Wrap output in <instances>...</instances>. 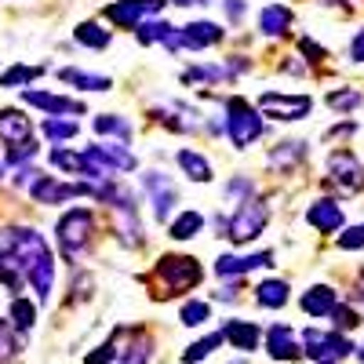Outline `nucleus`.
<instances>
[{
  "mask_svg": "<svg viewBox=\"0 0 364 364\" xmlns=\"http://www.w3.org/2000/svg\"><path fill=\"white\" fill-rule=\"evenodd\" d=\"M4 252L15 255V262L22 266V277L33 284V291H37L41 302H48L51 284H55V255L48 248V240L37 230L18 226V230H8L4 233Z\"/></svg>",
  "mask_w": 364,
  "mask_h": 364,
  "instance_id": "nucleus-1",
  "label": "nucleus"
},
{
  "mask_svg": "<svg viewBox=\"0 0 364 364\" xmlns=\"http://www.w3.org/2000/svg\"><path fill=\"white\" fill-rule=\"evenodd\" d=\"M262 132H266L262 113H255L245 99H230V106H226V135H230V142L237 149H248L255 139H262Z\"/></svg>",
  "mask_w": 364,
  "mask_h": 364,
  "instance_id": "nucleus-2",
  "label": "nucleus"
},
{
  "mask_svg": "<svg viewBox=\"0 0 364 364\" xmlns=\"http://www.w3.org/2000/svg\"><path fill=\"white\" fill-rule=\"evenodd\" d=\"M357 346L343 336V331H321V328H306L302 331V353L317 364H336L343 357H350Z\"/></svg>",
  "mask_w": 364,
  "mask_h": 364,
  "instance_id": "nucleus-3",
  "label": "nucleus"
},
{
  "mask_svg": "<svg viewBox=\"0 0 364 364\" xmlns=\"http://www.w3.org/2000/svg\"><path fill=\"white\" fill-rule=\"evenodd\" d=\"M91 226H95V219H91V211H87V208H70L66 215L58 219L55 233H58V248H63L66 259H77L80 248H87Z\"/></svg>",
  "mask_w": 364,
  "mask_h": 364,
  "instance_id": "nucleus-4",
  "label": "nucleus"
},
{
  "mask_svg": "<svg viewBox=\"0 0 364 364\" xmlns=\"http://www.w3.org/2000/svg\"><path fill=\"white\" fill-rule=\"evenodd\" d=\"M266 223H269V208L259 204V200H245V204L233 211V219L226 223V233L223 237H230L233 245H248V240H255L266 230Z\"/></svg>",
  "mask_w": 364,
  "mask_h": 364,
  "instance_id": "nucleus-5",
  "label": "nucleus"
},
{
  "mask_svg": "<svg viewBox=\"0 0 364 364\" xmlns=\"http://www.w3.org/2000/svg\"><path fill=\"white\" fill-rule=\"evenodd\" d=\"M310 109H314L310 95H281V91L259 95V113H266L273 120H302V117H310Z\"/></svg>",
  "mask_w": 364,
  "mask_h": 364,
  "instance_id": "nucleus-6",
  "label": "nucleus"
},
{
  "mask_svg": "<svg viewBox=\"0 0 364 364\" xmlns=\"http://www.w3.org/2000/svg\"><path fill=\"white\" fill-rule=\"evenodd\" d=\"M157 273L168 281L171 291H190V288L200 284V266L190 255H164L161 266H157Z\"/></svg>",
  "mask_w": 364,
  "mask_h": 364,
  "instance_id": "nucleus-7",
  "label": "nucleus"
},
{
  "mask_svg": "<svg viewBox=\"0 0 364 364\" xmlns=\"http://www.w3.org/2000/svg\"><path fill=\"white\" fill-rule=\"evenodd\" d=\"M164 8V0H117V4H106V18L117 22L120 29H135L142 26V18L157 15Z\"/></svg>",
  "mask_w": 364,
  "mask_h": 364,
  "instance_id": "nucleus-8",
  "label": "nucleus"
},
{
  "mask_svg": "<svg viewBox=\"0 0 364 364\" xmlns=\"http://www.w3.org/2000/svg\"><path fill=\"white\" fill-rule=\"evenodd\" d=\"M328 175L339 182L346 193H360L364 190V164L350 154V149H336L328 157Z\"/></svg>",
  "mask_w": 364,
  "mask_h": 364,
  "instance_id": "nucleus-9",
  "label": "nucleus"
},
{
  "mask_svg": "<svg viewBox=\"0 0 364 364\" xmlns=\"http://www.w3.org/2000/svg\"><path fill=\"white\" fill-rule=\"evenodd\" d=\"M142 190H146L149 204H154V215L164 223V219L171 215V204L178 200L175 182H171L168 175H161V171H146V175H142Z\"/></svg>",
  "mask_w": 364,
  "mask_h": 364,
  "instance_id": "nucleus-10",
  "label": "nucleus"
},
{
  "mask_svg": "<svg viewBox=\"0 0 364 364\" xmlns=\"http://www.w3.org/2000/svg\"><path fill=\"white\" fill-rule=\"evenodd\" d=\"M29 193H33L37 204H66V200H73V197L84 193V182H80V186H73V182H58L55 175H41L33 186H29Z\"/></svg>",
  "mask_w": 364,
  "mask_h": 364,
  "instance_id": "nucleus-11",
  "label": "nucleus"
},
{
  "mask_svg": "<svg viewBox=\"0 0 364 364\" xmlns=\"http://www.w3.org/2000/svg\"><path fill=\"white\" fill-rule=\"evenodd\" d=\"M266 353L273 360H299L302 357V346H299L295 331L288 324H269L266 328Z\"/></svg>",
  "mask_w": 364,
  "mask_h": 364,
  "instance_id": "nucleus-12",
  "label": "nucleus"
},
{
  "mask_svg": "<svg viewBox=\"0 0 364 364\" xmlns=\"http://www.w3.org/2000/svg\"><path fill=\"white\" fill-rule=\"evenodd\" d=\"M22 99H26L29 106H37V109L51 113V117H63V113L80 117V113H84V102L66 99V95H51V91H33V87H26V91H22Z\"/></svg>",
  "mask_w": 364,
  "mask_h": 364,
  "instance_id": "nucleus-13",
  "label": "nucleus"
},
{
  "mask_svg": "<svg viewBox=\"0 0 364 364\" xmlns=\"http://www.w3.org/2000/svg\"><path fill=\"white\" fill-rule=\"evenodd\" d=\"M219 41H223V26H215V22H190V26L178 29V44L190 48V51L211 48V44H219Z\"/></svg>",
  "mask_w": 364,
  "mask_h": 364,
  "instance_id": "nucleus-14",
  "label": "nucleus"
},
{
  "mask_svg": "<svg viewBox=\"0 0 364 364\" xmlns=\"http://www.w3.org/2000/svg\"><path fill=\"white\" fill-rule=\"evenodd\" d=\"M29 139H33V124H29V117L18 113V109H0V142L22 146Z\"/></svg>",
  "mask_w": 364,
  "mask_h": 364,
  "instance_id": "nucleus-15",
  "label": "nucleus"
},
{
  "mask_svg": "<svg viewBox=\"0 0 364 364\" xmlns=\"http://www.w3.org/2000/svg\"><path fill=\"white\" fill-rule=\"evenodd\" d=\"M259 266H273V252H255V255H223L215 262V273L219 277H240L248 269H259Z\"/></svg>",
  "mask_w": 364,
  "mask_h": 364,
  "instance_id": "nucleus-16",
  "label": "nucleus"
},
{
  "mask_svg": "<svg viewBox=\"0 0 364 364\" xmlns=\"http://www.w3.org/2000/svg\"><path fill=\"white\" fill-rule=\"evenodd\" d=\"M223 339H230V343H233V350L252 353V350L259 346V339H262V328H259L255 321H226Z\"/></svg>",
  "mask_w": 364,
  "mask_h": 364,
  "instance_id": "nucleus-17",
  "label": "nucleus"
},
{
  "mask_svg": "<svg viewBox=\"0 0 364 364\" xmlns=\"http://www.w3.org/2000/svg\"><path fill=\"white\" fill-rule=\"evenodd\" d=\"M306 223H310L314 230H321V233H336V230L343 226V208H339L336 200H317V204H310V211H306Z\"/></svg>",
  "mask_w": 364,
  "mask_h": 364,
  "instance_id": "nucleus-18",
  "label": "nucleus"
},
{
  "mask_svg": "<svg viewBox=\"0 0 364 364\" xmlns=\"http://www.w3.org/2000/svg\"><path fill=\"white\" fill-rule=\"evenodd\" d=\"M288 26H291V11L284 4H266L259 11V33L262 37H281Z\"/></svg>",
  "mask_w": 364,
  "mask_h": 364,
  "instance_id": "nucleus-19",
  "label": "nucleus"
},
{
  "mask_svg": "<svg viewBox=\"0 0 364 364\" xmlns=\"http://www.w3.org/2000/svg\"><path fill=\"white\" fill-rule=\"evenodd\" d=\"M302 310H306L310 317H328L331 310H336V291L324 288V284H314L306 295H302Z\"/></svg>",
  "mask_w": 364,
  "mask_h": 364,
  "instance_id": "nucleus-20",
  "label": "nucleus"
},
{
  "mask_svg": "<svg viewBox=\"0 0 364 364\" xmlns=\"http://www.w3.org/2000/svg\"><path fill=\"white\" fill-rule=\"evenodd\" d=\"M175 161H178L182 175H186V178H193V182H208V178H211V164H208L200 154H193V149H178V154H175Z\"/></svg>",
  "mask_w": 364,
  "mask_h": 364,
  "instance_id": "nucleus-21",
  "label": "nucleus"
},
{
  "mask_svg": "<svg viewBox=\"0 0 364 364\" xmlns=\"http://www.w3.org/2000/svg\"><path fill=\"white\" fill-rule=\"evenodd\" d=\"M73 41L77 44H84V48H91V51H102V48H109V29H102V26H95V22H80L77 29H73Z\"/></svg>",
  "mask_w": 364,
  "mask_h": 364,
  "instance_id": "nucleus-22",
  "label": "nucleus"
},
{
  "mask_svg": "<svg viewBox=\"0 0 364 364\" xmlns=\"http://www.w3.org/2000/svg\"><path fill=\"white\" fill-rule=\"evenodd\" d=\"M255 302H259V306H266V310H281L284 302H288V284L284 281H262L255 288Z\"/></svg>",
  "mask_w": 364,
  "mask_h": 364,
  "instance_id": "nucleus-23",
  "label": "nucleus"
},
{
  "mask_svg": "<svg viewBox=\"0 0 364 364\" xmlns=\"http://www.w3.org/2000/svg\"><path fill=\"white\" fill-rule=\"evenodd\" d=\"M204 230V215L200 211H182V215H175V223H171V237L175 240H190V237H197Z\"/></svg>",
  "mask_w": 364,
  "mask_h": 364,
  "instance_id": "nucleus-24",
  "label": "nucleus"
},
{
  "mask_svg": "<svg viewBox=\"0 0 364 364\" xmlns=\"http://www.w3.org/2000/svg\"><path fill=\"white\" fill-rule=\"evenodd\" d=\"M226 339H223V331H208L204 339H197L186 353H182V364H197V360H204V357H211L219 346H223Z\"/></svg>",
  "mask_w": 364,
  "mask_h": 364,
  "instance_id": "nucleus-25",
  "label": "nucleus"
},
{
  "mask_svg": "<svg viewBox=\"0 0 364 364\" xmlns=\"http://www.w3.org/2000/svg\"><path fill=\"white\" fill-rule=\"evenodd\" d=\"M66 84H77L80 91H109L113 87V80L109 77H99V73H80V70H63L58 73Z\"/></svg>",
  "mask_w": 364,
  "mask_h": 364,
  "instance_id": "nucleus-26",
  "label": "nucleus"
},
{
  "mask_svg": "<svg viewBox=\"0 0 364 364\" xmlns=\"http://www.w3.org/2000/svg\"><path fill=\"white\" fill-rule=\"evenodd\" d=\"M95 132H99V135H117L120 142L132 139V124H128L124 117H117V113H99V117H95Z\"/></svg>",
  "mask_w": 364,
  "mask_h": 364,
  "instance_id": "nucleus-27",
  "label": "nucleus"
},
{
  "mask_svg": "<svg viewBox=\"0 0 364 364\" xmlns=\"http://www.w3.org/2000/svg\"><path fill=\"white\" fill-rule=\"evenodd\" d=\"M135 37H139V44H164L168 37H175V26H168V22H142V26H135Z\"/></svg>",
  "mask_w": 364,
  "mask_h": 364,
  "instance_id": "nucleus-28",
  "label": "nucleus"
},
{
  "mask_svg": "<svg viewBox=\"0 0 364 364\" xmlns=\"http://www.w3.org/2000/svg\"><path fill=\"white\" fill-rule=\"evenodd\" d=\"M302 154H306V146H302V142H281V146L269 154V164L277 168V171H284V168L299 164V157H302Z\"/></svg>",
  "mask_w": 364,
  "mask_h": 364,
  "instance_id": "nucleus-29",
  "label": "nucleus"
},
{
  "mask_svg": "<svg viewBox=\"0 0 364 364\" xmlns=\"http://www.w3.org/2000/svg\"><path fill=\"white\" fill-rule=\"evenodd\" d=\"M33 324H37V306L29 299H15L11 302V328L15 331H29Z\"/></svg>",
  "mask_w": 364,
  "mask_h": 364,
  "instance_id": "nucleus-30",
  "label": "nucleus"
},
{
  "mask_svg": "<svg viewBox=\"0 0 364 364\" xmlns=\"http://www.w3.org/2000/svg\"><path fill=\"white\" fill-rule=\"evenodd\" d=\"M0 281H4L11 291H18L22 288V266L15 262V255L11 252H4L0 248Z\"/></svg>",
  "mask_w": 364,
  "mask_h": 364,
  "instance_id": "nucleus-31",
  "label": "nucleus"
},
{
  "mask_svg": "<svg viewBox=\"0 0 364 364\" xmlns=\"http://www.w3.org/2000/svg\"><path fill=\"white\" fill-rule=\"evenodd\" d=\"M208 317H211V306H208L204 299H193V302H186V306H182V314H178V321L186 324V328H200Z\"/></svg>",
  "mask_w": 364,
  "mask_h": 364,
  "instance_id": "nucleus-32",
  "label": "nucleus"
},
{
  "mask_svg": "<svg viewBox=\"0 0 364 364\" xmlns=\"http://www.w3.org/2000/svg\"><path fill=\"white\" fill-rule=\"evenodd\" d=\"M149 339H135L132 346L124 350H117V364H149Z\"/></svg>",
  "mask_w": 364,
  "mask_h": 364,
  "instance_id": "nucleus-33",
  "label": "nucleus"
},
{
  "mask_svg": "<svg viewBox=\"0 0 364 364\" xmlns=\"http://www.w3.org/2000/svg\"><path fill=\"white\" fill-rule=\"evenodd\" d=\"M44 73V66H11L4 77H0V87H18V84H29Z\"/></svg>",
  "mask_w": 364,
  "mask_h": 364,
  "instance_id": "nucleus-34",
  "label": "nucleus"
},
{
  "mask_svg": "<svg viewBox=\"0 0 364 364\" xmlns=\"http://www.w3.org/2000/svg\"><path fill=\"white\" fill-rule=\"evenodd\" d=\"M331 109H343V113H350V109H357L360 106V91H350V87H343V91H328V99H324Z\"/></svg>",
  "mask_w": 364,
  "mask_h": 364,
  "instance_id": "nucleus-35",
  "label": "nucleus"
},
{
  "mask_svg": "<svg viewBox=\"0 0 364 364\" xmlns=\"http://www.w3.org/2000/svg\"><path fill=\"white\" fill-rule=\"evenodd\" d=\"M44 135H48L51 142H63V139H73V135H77V124H73V120L48 117V120H44Z\"/></svg>",
  "mask_w": 364,
  "mask_h": 364,
  "instance_id": "nucleus-36",
  "label": "nucleus"
},
{
  "mask_svg": "<svg viewBox=\"0 0 364 364\" xmlns=\"http://www.w3.org/2000/svg\"><path fill=\"white\" fill-rule=\"evenodd\" d=\"M18 353V339H15V328L8 321H0V360H11Z\"/></svg>",
  "mask_w": 364,
  "mask_h": 364,
  "instance_id": "nucleus-37",
  "label": "nucleus"
},
{
  "mask_svg": "<svg viewBox=\"0 0 364 364\" xmlns=\"http://www.w3.org/2000/svg\"><path fill=\"white\" fill-rule=\"evenodd\" d=\"M252 190H255L252 178H230V182H226V197L237 200V204H245V197H248Z\"/></svg>",
  "mask_w": 364,
  "mask_h": 364,
  "instance_id": "nucleus-38",
  "label": "nucleus"
},
{
  "mask_svg": "<svg viewBox=\"0 0 364 364\" xmlns=\"http://www.w3.org/2000/svg\"><path fill=\"white\" fill-rule=\"evenodd\" d=\"M328 317H336V328H339V331H346V328H357V324H360L357 310H350V306H339V302H336V310H331Z\"/></svg>",
  "mask_w": 364,
  "mask_h": 364,
  "instance_id": "nucleus-39",
  "label": "nucleus"
},
{
  "mask_svg": "<svg viewBox=\"0 0 364 364\" xmlns=\"http://www.w3.org/2000/svg\"><path fill=\"white\" fill-rule=\"evenodd\" d=\"M37 157V142L29 139L22 146H11V154H8V164H26V161H33Z\"/></svg>",
  "mask_w": 364,
  "mask_h": 364,
  "instance_id": "nucleus-40",
  "label": "nucleus"
},
{
  "mask_svg": "<svg viewBox=\"0 0 364 364\" xmlns=\"http://www.w3.org/2000/svg\"><path fill=\"white\" fill-rule=\"evenodd\" d=\"M339 248H346V252H357V248H364V223H360V226H350V230L339 237Z\"/></svg>",
  "mask_w": 364,
  "mask_h": 364,
  "instance_id": "nucleus-41",
  "label": "nucleus"
},
{
  "mask_svg": "<svg viewBox=\"0 0 364 364\" xmlns=\"http://www.w3.org/2000/svg\"><path fill=\"white\" fill-rule=\"evenodd\" d=\"M113 357H117V339H109V343H102V346H99L95 353H91V357H87V364H109Z\"/></svg>",
  "mask_w": 364,
  "mask_h": 364,
  "instance_id": "nucleus-42",
  "label": "nucleus"
},
{
  "mask_svg": "<svg viewBox=\"0 0 364 364\" xmlns=\"http://www.w3.org/2000/svg\"><path fill=\"white\" fill-rule=\"evenodd\" d=\"M299 51H302V55H306V58H310V63H321V58H324V48H317L314 41H299Z\"/></svg>",
  "mask_w": 364,
  "mask_h": 364,
  "instance_id": "nucleus-43",
  "label": "nucleus"
},
{
  "mask_svg": "<svg viewBox=\"0 0 364 364\" xmlns=\"http://www.w3.org/2000/svg\"><path fill=\"white\" fill-rule=\"evenodd\" d=\"M226 15L233 22H240V18H245V0H226Z\"/></svg>",
  "mask_w": 364,
  "mask_h": 364,
  "instance_id": "nucleus-44",
  "label": "nucleus"
},
{
  "mask_svg": "<svg viewBox=\"0 0 364 364\" xmlns=\"http://www.w3.org/2000/svg\"><path fill=\"white\" fill-rule=\"evenodd\" d=\"M350 55H353V63H364V29L353 37V44H350Z\"/></svg>",
  "mask_w": 364,
  "mask_h": 364,
  "instance_id": "nucleus-45",
  "label": "nucleus"
},
{
  "mask_svg": "<svg viewBox=\"0 0 364 364\" xmlns=\"http://www.w3.org/2000/svg\"><path fill=\"white\" fill-rule=\"evenodd\" d=\"M353 299H357V302H364V273H360L357 284H353Z\"/></svg>",
  "mask_w": 364,
  "mask_h": 364,
  "instance_id": "nucleus-46",
  "label": "nucleus"
},
{
  "mask_svg": "<svg viewBox=\"0 0 364 364\" xmlns=\"http://www.w3.org/2000/svg\"><path fill=\"white\" fill-rule=\"evenodd\" d=\"M171 4H178V8H190V4H208V0H171Z\"/></svg>",
  "mask_w": 364,
  "mask_h": 364,
  "instance_id": "nucleus-47",
  "label": "nucleus"
},
{
  "mask_svg": "<svg viewBox=\"0 0 364 364\" xmlns=\"http://www.w3.org/2000/svg\"><path fill=\"white\" fill-rule=\"evenodd\" d=\"M353 353H357V360H360V364H364V346H357V350H353Z\"/></svg>",
  "mask_w": 364,
  "mask_h": 364,
  "instance_id": "nucleus-48",
  "label": "nucleus"
},
{
  "mask_svg": "<svg viewBox=\"0 0 364 364\" xmlns=\"http://www.w3.org/2000/svg\"><path fill=\"white\" fill-rule=\"evenodd\" d=\"M230 364H245V360H230Z\"/></svg>",
  "mask_w": 364,
  "mask_h": 364,
  "instance_id": "nucleus-49",
  "label": "nucleus"
},
{
  "mask_svg": "<svg viewBox=\"0 0 364 364\" xmlns=\"http://www.w3.org/2000/svg\"><path fill=\"white\" fill-rule=\"evenodd\" d=\"M0 175H4V171H0Z\"/></svg>",
  "mask_w": 364,
  "mask_h": 364,
  "instance_id": "nucleus-50",
  "label": "nucleus"
}]
</instances>
